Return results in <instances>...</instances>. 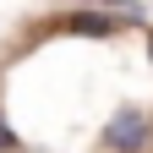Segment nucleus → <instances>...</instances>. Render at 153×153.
<instances>
[{
    "label": "nucleus",
    "instance_id": "1",
    "mask_svg": "<svg viewBox=\"0 0 153 153\" xmlns=\"http://www.w3.org/2000/svg\"><path fill=\"white\" fill-rule=\"evenodd\" d=\"M142 11L126 6V11H109V6H76L66 16H55V33H71V38H115L126 27H137Z\"/></svg>",
    "mask_w": 153,
    "mask_h": 153
},
{
    "label": "nucleus",
    "instance_id": "2",
    "mask_svg": "<svg viewBox=\"0 0 153 153\" xmlns=\"http://www.w3.org/2000/svg\"><path fill=\"white\" fill-rule=\"evenodd\" d=\"M99 148L104 153H148L153 148V115L137 109V104H126V109H115L104 131H99Z\"/></svg>",
    "mask_w": 153,
    "mask_h": 153
},
{
    "label": "nucleus",
    "instance_id": "3",
    "mask_svg": "<svg viewBox=\"0 0 153 153\" xmlns=\"http://www.w3.org/2000/svg\"><path fill=\"white\" fill-rule=\"evenodd\" d=\"M0 153H22V137L11 131V120L0 115Z\"/></svg>",
    "mask_w": 153,
    "mask_h": 153
},
{
    "label": "nucleus",
    "instance_id": "4",
    "mask_svg": "<svg viewBox=\"0 0 153 153\" xmlns=\"http://www.w3.org/2000/svg\"><path fill=\"white\" fill-rule=\"evenodd\" d=\"M76 6H109V11H126L131 0H76Z\"/></svg>",
    "mask_w": 153,
    "mask_h": 153
},
{
    "label": "nucleus",
    "instance_id": "5",
    "mask_svg": "<svg viewBox=\"0 0 153 153\" xmlns=\"http://www.w3.org/2000/svg\"><path fill=\"white\" fill-rule=\"evenodd\" d=\"M148 60H153V27H148Z\"/></svg>",
    "mask_w": 153,
    "mask_h": 153
},
{
    "label": "nucleus",
    "instance_id": "6",
    "mask_svg": "<svg viewBox=\"0 0 153 153\" xmlns=\"http://www.w3.org/2000/svg\"><path fill=\"white\" fill-rule=\"evenodd\" d=\"M22 153H44V148H22Z\"/></svg>",
    "mask_w": 153,
    "mask_h": 153
}]
</instances>
